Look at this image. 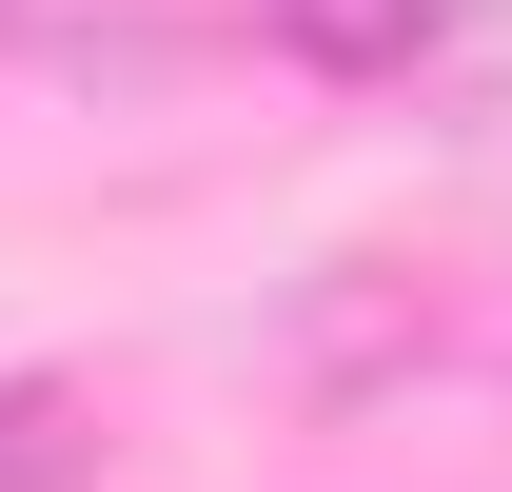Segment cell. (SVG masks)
Returning <instances> with one entry per match:
<instances>
[{
	"label": "cell",
	"mask_w": 512,
	"mask_h": 492,
	"mask_svg": "<svg viewBox=\"0 0 512 492\" xmlns=\"http://www.w3.org/2000/svg\"><path fill=\"white\" fill-rule=\"evenodd\" d=\"M0 492H99V394L79 374H0Z\"/></svg>",
	"instance_id": "2"
},
{
	"label": "cell",
	"mask_w": 512,
	"mask_h": 492,
	"mask_svg": "<svg viewBox=\"0 0 512 492\" xmlns=\"http://www.w3.org/2000/svg\"><path fill=\"white\" fill-rule=\"evenodd\" d=\"M256 20H276V60H316V79H394V60L453 40V0H256Z\"/></svg>",
	"instance_id": "1"
},
{
	"label": "cell",
	"mask_w": 512,
	"mask_h": 492,
	"mask_svg": "<svg viewBox=\"0 0 512 492\" xmlns=\"http://www.w3.org/2000/svg\"><path fill=\"white\" fill-rule=\"evenodd\" d=\"M138 0H0V40H119Z\"/></svg>",
	"instance_id": "3"
}]
</instances>
